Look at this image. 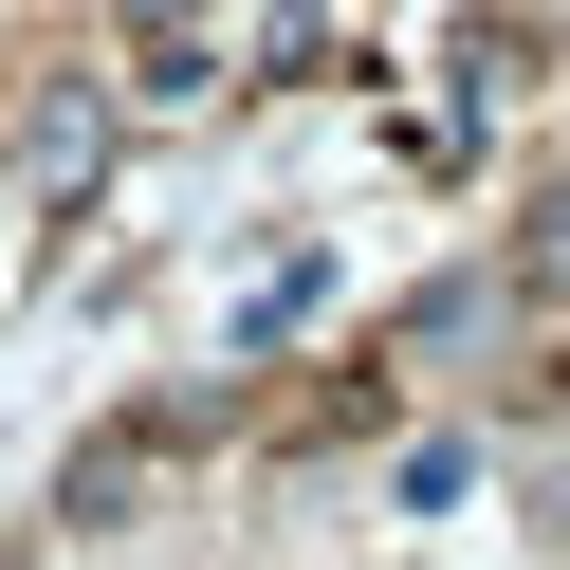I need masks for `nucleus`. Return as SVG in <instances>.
Segmentation results:
<instances>
[{
	"label": "nucleus",
	"instance_id": "f257e3e1",
	"mask_svg": "<svg viewBox=\"0 0 570 570\" xmlns=\"http://www.w3.org/2000/svg\"><path fill=\"white\" fill-rule=\"evenodd\" d=\"M533 533H552V552H570V442H552V479H533Z\"/></svg>",
	"mask_w": 570,
	"mask_h": 570
},
{
	"label": "nucleus",
	"instance_id": "f03ea898",
	"mask_svg": "<svg viewBox=\"0 0 570 570\" xmlns=\"http://www.w3.org/2000/svg\"><path fill=\"white\" fill-rule=\"evenodd\" d=\"M129 19H185V0H129Z\"/></svg>",
	"mask_w": 570,
	"mask_h": 570
},
{
	"label": "nucleus",
	"instance_id": "7ed1b4c3",
	"mask_svg": "<svg viewBox=\"0 0 570 570\" xmlns=\"http://www.w3.org/2000/svg\"><path fill=\"white\" fill-rule=\"evenodd\" d=\"M552 276H570V239H552Z\"/></svg>",
	"mask_w": 570,
	"mask_h": 570
}]
</instances>
